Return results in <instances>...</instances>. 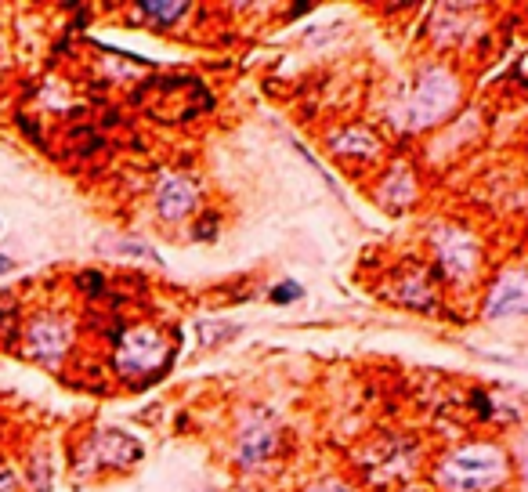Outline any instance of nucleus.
<instances>
[{
    "instance_id": "nucleus-5",
    "label": "nucleus",
    "mask_w": 528,
    "mask_h": 492,
    "mask_svg": "<svg viewBox=\"0 0 528 492\" xmlns=\"http://www.w3.org/2000/svg\"><path fill=\"white\" fill-rule=\"evenodd\" d=\"M456 98H460V84H456V76L449 69L442 66L424 69V73L416 76L413 95L406 98V123L413 131L431 127V123L453 113Z\"/></svg>"
},
{
    "instance_id": "nucleus-2",
    "label": "nucleus",
    "mask_w": 528,
    "mask_h": 492,
    "mask_svg": "<svg viewBox=\"0 0 528 492\" xmlns=\"http://www.w3.org/2000/svg\"><path fill=\"white\" fill-rule=\"evenodd\" d=\"M76 344V319L58 308H40L26 315L19 326V351L22 359L37 362L44 369H58L69 359Z\"/></svg>"
},
{
    "instance_id": "nucleus-6",
    "label": "nucleus",
    "mask_w": 528,
    "mask_h": 492,
    "mask_svg": "<svg viewBox=\"0 0 528 492\" xmlns=\"http://www.w3.org/2000/svg\"><path fill=\"white\" fill-rule=\"evenodd\" d=\"M434 250H438V261H442V275L445 279H471L474 268H478V243H474L467 232L460 228H445L434 236Z\"/></svg>"
},
{
    "instance_id": "nucleus-12",
    "label": "nucleus",
    "mask_w": 528,
    "mask_h": 492,
    "mask_svg": "<svg viewBox=\"0 0 528 492\" xmlns=\"http://www.w3.org/2000/svg\"><path fill=\"white\" fill-rule=\"evenodd\" d=\"M138 11H142L149 22H160V26H167V22H178L185 11H189V4H181V0H142L138 4Z\"/></svg>"
},
{
    "instance_id": "nucleus-17",
    "label": "nucleus",
    "mask_w": 528,
    "mask_h": 492,
    "mask_svg": "<svg viewBox=\"0 0 528 492\" xmlns=\"http://www.w3.org/2000/svg\"><path fill=\"white\" fill-rule=\"evenodd\" d=\"M214 236H217L214 214H203V218H199V225H196V239H214Z\"/></svg>"
},
{
    "instance_id": "nucleus-19",
    "label": "nucleus",
    "mask_w": 528,
    "mask_h": 492,
    "mask_svg": "<svg viewBox=\"0 0 528 492\" xmlns=\"http://www.w3.org/2000/svg\"><path fill=\"white\" fill-rule=\"evenodd\" d=\"M15 268H19V265H15V257H11V254H0V279H4V275H11Z\"/></svg>"
},
{
    "instance_id": "nucleus-3",
    "label": "nucleus",
    "mask_w": 528,
    "mask_h": 492,
    "mask_svg": "<svg viewBox=\"0 0 528 492\" xmlns=\"http://www.w3.org/2000/svg\"><path fill=\"white\" fill-rule=\"evenodd\" d=\"M507 478V456L489 442L460 445L438 467V485L445 492H485Z\"/></svg>"
},
{
    "instance_id": "nucleus-20",
    "label": "nucleus",
    "mask_w": 528,
    "mask_h": 492,
    "mask_svg": "<svg viewBox=\"0 0 528 492\" xmlns=\"http://www.w3.org/2000/svg\"><path fill=\"white\" fill-rule=\"evenodd\" d=\"M0 228H4V221H0Z\"/></svg>"
},
{
    "instance_id": "nucleus-15",
    "label": "nucleus",
    "mask_w": 528,
    "mask_h": 492,
    "mask_svg": "<svg viewBox=\"0 0 528 492\" xmlns=\"http://www.w3.org/2000/svg\"><path fill=\"white\" fill-rule=\"evenodd\" d=\"M19 485H22L19 471L8 460H0V492H19Z\"/></svg>"
},
{
    "instance_id": "nucleus-18",
    "label": "nucleus",
    "mask_w": 528,
    "mask_h": 492,
    "mask_svg": "<svg viewBox=\"0 0 528 492\" xmlns=\"http://www.w3.org/2000/svg\"><path fill=\"white\" fill-rule=\"evenodd\" d=\"M308 492H351L344 482H319V485H312Z\"/></svg>"
},
{
    "instance_id": "nucleus-16",
    "label": "nucleus",
    "mask_w": 528,
    "mask_h": 492,
    "mask_svg": "<svg viewBox=\"0 0 528 492\" xmlns=\"http://www.w3.org/2000/svg\"><path fill=\"white\" fill-rule=\"evenodd\" d=\"M293 301H301V286L297 283H279L272 290V304H293Z\"/></svg>"
},
{
    "instance_id": "nucleus-10",
    "label": "nucleus",
    "mask_w": 528,
    "mask_h": 492,
    "mask_svg": "<svg viewBox=\"0 0 528 492\" xmlns=\"http://www.w3.org/2000/svg\"><path fill=\"white\" fill-rule=\"evenodd\" d=\"M19 478L29 492H51L55 489V464H51V453L44 449V445H37V449L26 456V467H22Z\"/></svg>"
},
{
    "instance_id": "nucleus-7",
    "label": "nucleus",
    "mask_w": 528,
    "mask_h": 492,
    "mask_svg": "<svg viewBox=\"0 0 528 492\" xmlns=\"http://www.w3.org/2000/svg\"><path fill=\"white\" fill-rule=\"evenodd\" d=\"M489 319H507V315H528V275L525 272H507L496 283L485 304Z\"/></svg>"
},
{
    "instance_id": "nucleus-11",
    "label": "nucleus",
    "mask_w": 528,
    "mask_h": 492,
    "mask_svg": "<svg viewBox=\"0 0 528 492\" xmlns=\"http://www.w3.org/2000/svg\"><path fill=\"white\" fill-rule=\"evenodd\" d=\"M275 449V435L272 427H254V431H246L243 435V445H239V456H243L246 464H254V460H264V456Z\"/></svg>"
},
{
    "instance_id": "nucleus-8",
    "label": "nucleus",
    "mask_w": 528,
    "mask_h": 492,
    "mask_svg": "<svg viewBox=\"0 0 528 492\" xmlns=\"http://www.w3.org/2000/svg\"><path fill=\"white\" fill-rule=\"evenodd\" d=\"M199 203V192L189 178H163L160 189H156V210H160L163 221H181L189 218Z\"/></svg>"
},
{
    "instance_id": "nucleus-4",
    "label": "nucleus",
    "mask_w": 528,
    "mask_h": 492,
    "mask_svg": "<svg viewBox=\"0 0 528 492\" xmlns=\"http://www.w3.org/2000/svg\"><path fill=\"white\" fill-rule=\"evenodd\" d=\"M142 453V442L120 427H95L69 449V464L76 478H95L102 471H127L142 460Z\"/></svg>"
},
{
    "instance_id": "nucleus-1",
    "label": "nucleus",
    "mask_w": 528,
    "mask_h": 492,
    "mask_svg": "<svg viewBox=\"0 0 528 492\" xmlns=\"http://www.w3.org/2000/svg\"><path fill=\"white\" fill-rule=\"evenodd\" d=\"M174 359V344L167 341V333L160 326H131V330H120V337L113 341V362L116 377L134 384V388H145L152 377H160L163 369Z\"/></svg>"
},
{
    "instance_id": "nucleus-9",
    "label": "nucleus",
    "mask_w": 528,
    "mask_h": 492,
    "mask_svg": "<svg viewBox=\"0 0 528 492\" xmlns=\"http://www.w3.org/2000/svg\"><path fill=\"white\" fill-rule=\"evenodd\" d=\"M326 145H330L337 156H344V160H351V156H362V160L380 156V138L369 131V127H359V123L333 131L330 138H326Z\"/></svg>"
},
{
    "instance_id": "nucleus-13",
    "label": "nucleus",
    "mask_w": 528,
    "mask_h": 492,
    "mask_svg": "<svg viewBox=\"0 0 528 492\" xmlns=\"http://www.w3.org/2000/svg\"><path fill=\"white\" fill-rule=\"evenodd\" d=\"M105 250H113V254H120V257H145L152 265H163V257L156 254L149 243H142V239H116V243L105 246Z\"/></svg>"
},
{
    "instance_id": "nucleus-14",
    "label": "nucleus",
    "mask_w": 528,
    "mask_h": 492,
    "mask_svg": "<svg viewBox=\"0 0 528 492\" xmlns=\"http://www.w3.org/2000/svg\"><path fill=\"white\" fill-rule=\"evenodd\" d=\"M76 286H80L87 297H98L105 290V275L102 272H80L76 275Z\"/></svg>"
}]
</instances>
